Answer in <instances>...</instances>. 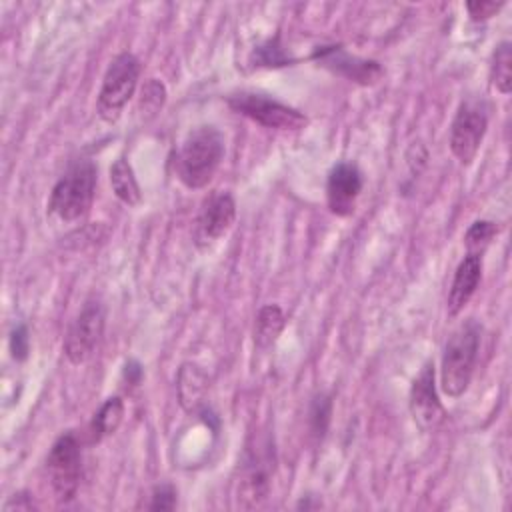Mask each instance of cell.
Here are the masks:
<instances>
[{
    "label": "cell",
    "instance_id": "cell-1",
    "mask_svg": "<svg viewBox=\"0 0 512 512\" xmlns=\"http://www.w3.org/2000/svg\"><path fill=\"white\" fill-rule=\"evenodd\" d=\"M224 158V136L214 126H198L186 134L176 152V176L186 188H204Z\"/></svg>",
    "mask_w": 512,
    "mask_h": 512
},
{
    "label": "cell",
    "instance_id": "cell-2",
    "mask_svg": "<svg viewBox=\"0 0 512 512\" xmlns=\"http://www.w3.org/2000/svg\"><path fill=\"white\" fill-rule=\"evenodd\" d=\"M480 334V324L470 318L462 322L448 338L440 368V388L446 396L458 398L466 392L478 358Z\"/></svg>",
    "mask_w": 512,
    "mask_h": 512
},
{
    "label": "cell",
    "instance_id": "cell-3",
    "mask_svg": "<svg viewBox=\"0 0 512 512\" xmlns=\"http://www.w3.org/2000/svg\"><path fill=\"white\" fill-rule=\"evenodd\" d=\"M96 190V166L88 158L74 160L54 184L48 210L64 222L80 220L88 214Z\"/></svg>",
    "mask_w": 512,
    "mask_h": 512
},
{
    "label": "cell",
    "instance_id": "cell-4",
    "mask_svg": "<svg viewBox=\"0 0 512 512\" xmlns=\"http://www.w3.org/2000/svg\"><path fill=\"white\" fill-rule=\"evenodd\" d=\"M138 78H140V62L134 54L122 52L112 58L102 78L98 104H96V110L102 120L106 122L118 120L128 100L134 96Z\"/></svg>",
    "mask_w": 512,
    "mask_h": 512
},
{
    "label": "cell",
    "instance_id": "cell-5",
    "mask_svg": "<svg viewBox=\"0 0 512 512\" xmlns=\"http://www.w3.org/2000/svg\"><path fill=\"white\" fill-rule=\"evenodd\" d=\"M228 104L238 114L274 130H300L308 124V118L274 98L256 92H236L228 98Z\"/></svg>",
    "mask_w": 512,
    "mask_h": 512
},
{
    "label": "cell",
    "instance_id": "cell-6",
    "mask_svg": "<svg viewBox=\"0 0 512 512\" xmlns=\"http://www.w3.org/2000/svg\"><path fill=\"white\" fill-rule=\"evenodd\" d=\"M80 444L74 432H66L58 436V440L52 444L48 458H46V470L48 480L52 484V490L60 502H70L80 484Z\"/></svg>",
    "mask_w": 512,
    "mask_h": 512
},
{
    "label": "cell",
    "instance_id": "cell-7",
    "mask_svg": "<svg viewBox=\"0 0 512 512\" xmlns=\"http://www.w3.org/2000/svg\"><path fill=\"white\" fill-rule=\"evenodd\" d=\"M486 128L488 114L484 106L476 100L462 102L450 126V150L460 164H470L476 158Z\"/></svg>",
    "mask_w": 512,
    "mask_h": 512
},
{
    "label": "cell",
    "instance_id": "cell-8",
    "mask_svg": "<svg viewBox=\"0 0 512 512\" xmlns=\"http://www.w3.org/2000/svg\"><path fill=\"white\" fill-rule=\"evenodd\" d=\"M104 308L98 300H88L64 338V354L72 364L90 360L104 332Z\"/></svg>",
    "mask_w": 512,
    "mask_h": 512
},
{
    "label": "cell",
    "instance_id": "cell-9",
    "mask_svg": "<svg viewBox=\"0 0 512 512\" xmlns=\"http://www.w3.org/2000/svg\"><path fill=\"white\" fill-rule=\"evenodd\" d=\"M410 414L422 432H434L446 418L436 390L434 362H426L410 388Z\"/></svg>",
    "mask_w": 512,
    "mask_h": 512
},
{
    "label": "cell",
    "instance_id": "cell-10",
    "mask_svg": "<svg viewBox=\"0 0 512 512\" xmlns=\"http://www.w3.org/2000/svg\"><path fill=\"white\" fill-rule=\"evenodd\" d=\"M324 68L358 84H374L382 76V66L376 60H364L348 54L342 46H322L312 56Z\"/></svg>",
    "mask_w": 512,
    "mask_h": 512
},
{
    "label": "cell",
    "instance_id": "cell-11",
    "mask_svg": "<svg viewBox=\"0 0 512 512\" xmlns=\"http://www.w3.org/2000/svg\"><path fill=\"white\" fill-rule=\"evenodd\" d=\"M272 468L274 462L270 452H262L258 448L248 456L238 480V504L242 508H256L264 502L270 490Z\"/></svg>",
    "mask_w": 512,
    "mask_h": 512
},
{
    "label": "cell",
    "instance_id": "cell-12",
    "mask_svg": "<svg viewBox=\"0 0 512 512\" xmlns=\"http://www.w3.org/2000/svg\"><path fill=\"white\" fill-rule=\"evenodd\" d=\"M362 172L352 162L336 164L326 182V200L334 214L348 216L354 210V202L362 190Z\"/></svg>",
    "mask_w": 512,
    "mask_h": 512
},
{
    "label": "cell",
    "instance_id": "cell-13",
    "mask_svg": "<svg viewBox=\"0 0 512 512\" xmlns=\"http://www.w3.org/2000/svg\"><path fill=\"white\" fill-rule=\"evenodd\" d=\"M236 218V202L228 192L212 194L198 216L196 238L204 244L222 238L234 224Z\"/></svg>",
    "mask_w": 512,
    "mask_h": 512
},
{
    "label": "cell",
    "instance_id": "cell-14",
    "mask_svg": "<svg viewBox=\"0 0 512 512\" xmlns=\"http://www.w3.org/2000/svg\"><path fill=\"white\" fill-rule=\"evenodd\" d=\"M480 278H482V256L466 254L458 264L450 284L448 304H446L450 316L460 314V310L468 304V300L472 298V294L480 284Z\"/></svg>",
    "mask_w": 512,
    "mask_h": 512
},
{
    "label": "cell",
    "instance_id": "cell-15",
    "mask_svg": "<svg viewBox=\"0 0 512 512\" xmlns=\"http://www.w3.org/2000/svg\"><path fill=\"white\" fill-rule=\"evenodd\" d=\"M208 390V376L196 364H182L178 370V400L184 410L198 412L204 404V396Z\"/></svg>",
    "mask_w": 512,
    "mask_h": 512
},
{
    "label": "cell",
    "instance_id": "cell-16",
    "mask_svg": "<svg viewBox=\"0 0 512 512\" xmlns=\"http://www.w3.org/2000/svg\"><path fill=\"white\" fill-rule=\"evenodd\" d=\"M110 184L120 202L126 206H138L142 202V192L138 186V180L134 176V170L130 162L120 156L112 166H110Z\"/></svg>",
    "mask_w": 512,
    "mask_h": 512
},
{
    "label": "cell",
    "instance_id": "cell-17",
    "mask_svg": "<svg viewBox=\"0 0 512 512\" xmlns=\"http://www.w3.org/2000/svg\"><path fill=\"white\" fill-rule=\"evenodd\" d=\"M284 324H286V316H284L280 306L268 304V306L260 308V312L256 316V324H254V342H256V346L258 348L272 346L276 342V338L280 336Z\"/></svg>",
    "mask_w": 512,
    "mask_h": 512
},
{
    "label": "cell",
    "instance_id": "cell-18",
    "mask_svg": "<svg viewBox=\"0 0 512 512\" xmlns=\"http://www.w3.org/2000/svg\"><path fill=\"white\" fill-rule=\"evenodd\" d=\"M122 416H124V402L118 396L108 398L98 408V412L90 422V440L100 442L102 438L114 434L122 422Z\"/></svg>",
    "mask_w": 512,
    "mask_h": 512
},
{
    "label": "cell",
    "instance_id": "cell-19",
    "mask_svg": "<svg viewBox=\"0 0 512 512\" xmlns=\"http://www.w3.org/2000/svg\"><path fill=\"white\" fill-rule=\"evenodd\" d=\"M490 78L500 94L510 92V88H512V46L506 40L500 42L492 54Z\"/></svg>",
    "mask_w": 512,
    "mask_h": 512
},
{
    "label": "cell",
    "instance_id": "cell-20",
    "mask_svg": "<svg viewBox=\"0 0 512 512\" xmlns=\"http://www.w3.org/2000/svg\"><path fill=\"white\" fill-rule=\"evenodd\" d=\"M498 228L494 222L490 220H476L468 232H466V248H468V254H476V256H482V252L488 248V244L492 242V238L496 236Z\"/></svg>",
    "mask_w": 512,
    "mask_h": 512
},
{
    "label": "cell",
    "instance_id": "cell-21",
    "mask_svg": "<svg viewBox=\"0 0 512 512\" xmlns=\"http://www.w3.org/2000/svg\"><path fill=\"white\" fill-rule=\"evenodd\" d=\"M332 414V400L326 394H320L314 398L312 408H310V430L316 438H322L326 434L328 422Z\"/></svg>",
    "mask_w": 512,
    "mask_h": 512
},
{
    "label": "cell",
    "instance_id": "cell-22",
    "mask_svg": "<svg viewBox=\"0 0 512 512\" xmlns=\"http://www.w3.org/2000/svg\"><path fill=\"white\" fill-rule=\"evenodd\" d=\"M254 58H256V66H286L290 62V58L282 52L276 40H270L260 48H256Z\"/></svg>",
    "mask_w": 512,
    "mask_h": 512
},
{
    "label": "cell",
    "instance_id": "cell-23",
    "mask_svg": "<svg viewBox=\"0 0 512 512\" xmlns=\"http://www.w3.org/2000/svg\"><path fill=\"white\" fill-rule=\"evenodd\" d=\"M176 506V490L170 484H160L152 490L148 510H172Z\"/></svg>",
    "mask_w": 512,
    "mask_h": 512
},
{
    "label": "cell",
    "instance_id": "cell-24",
    "mask_svg": "<svg viewBox=\"0 0 512 512\" xmlns=\"http://www.w3.org/2000/svg\"><path fill=\"white\" fill-rule=\"evenodd\" d=\"M164 98H166V88L162 82L150 78L144 88H142V106L144 110L150 108L152 112L158 110L162 104H164Z\"/></svg>",
    "mask_w": 512,
    "mask_h": 512
},
{
    "label": "cell",
    "instance_id": "cell-25",
    "mask_svg": "<svg viewBox=\"0 0 512 512\" xmlns=\"http://www.w3.org/2000/svg\"><path fill=\"white\" fill-rule=\"evenodd\" d=\"M10 354L14 360H26L28 356V350H30V336H28V330L24 324L16 326L12 332H10Z\"/></svg>",
    "mask_w": 512,
    "mask_h": 512
},
{
    "label": "cell",
    "instance_id": "cell-26",
    "mask_svg": "<svg viewBox=\"0 0 512 512\" xmlns=\"http://www.w3.org/2000/svg\"><path fill=\"white\" fill-rule=\"evenodd\" d=\"M504 2H494V0H476V2H466V10L474 22H484L492 18Z\"/></svg>",
    "mask_w": 512,
    "mask_h": 512
},
{
    "label": "cell",
    "instance_id": "cell-27",
    "mask_svg": "<svg viewBox=\"0 0 512 512\" xmlns=\"http://www.w3.org/2000/svg\"><path fill=\"white\" fill-rule=\"evenodd\" d=\"M124 376L128 378L130 384L136 386V384L142 380V368H140V364H138V362H128L126 368H124Z\"/></svg>",
    "mask_w": 512,
    "mask_h": 512
}]
</instances>
